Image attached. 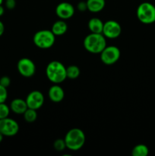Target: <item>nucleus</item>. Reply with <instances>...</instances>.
Segmentation results:
<instances>
[{"label":"nucleus","instance_id":"nucleus-1","mask_svg":"<svg viewBox=\"0 0 155 156\" xmlns=\"http://www.w3.org/2000/svg\"><path fill=\"white\" fill-rule=\"evenodd\" d=\"M84 47L89 53L100 54L106 47V37L103 34L91 33L84 40Z\"/></svg>","mask_w":155,"mask_h":156},{"label":"nucleus","instance_id":"nucleus-2","mask_svg":"<svg viewBox=\"0 0 155 156\" xmlns=\"http://www.w3.org/2000/svg\"><path fill=\"white\" fill-rule=\"evenodd\" d=\"M46 75L53 84H60L67 79L66 67L59 61H51L46 68Z\"/></svg>","mask_w":155,"mask_h":156},{"label":"nucleus","instance_id":"nucleus-3","mask_svg":"<svg viewBox=\"0 0 155 156\" xmlns=\"http://www.w3.org/2000/svg\"><path fill=\"white\" fill-rule=\"evenodd\" d=\"M66 148L71 151H78L85 143L86 136L83 130L79 128H72L65 134L64 138Z\"/></svg>","mask_w":155,"mask_h":156},{"label":"nucleus","instance_id":"nucleus-4","mask_svg":"<svg viewBox=\"0 0 155 156\" xmlns=\"http://www.w3.org/2000/svg\"><path fill=\"white\" fill-rule=\"evenodd\" d=\"M33 41L38 48L46 50L51 48L54 45L56 36L51 30H40L34 34Z\"/></svg>","mask_w":155,"mask_h":156},{"label":"nucleus","instance_id":"nucleus-5","mask_svg":"<svg viewBox=\"0 0 155 156\" xmlns=\"http://www.w3.org/2000/svg\"><path fill=\"white\" fill-rule=\"evenodd\" d=\"M136 15L142 24H153L155 22V6L147 2L141 3L137 9Z\"/></svg>","mask_w":155,"mask_h":156},{"label":"nucleus","instance_id":"nucleus-6","mask_svg":"<svg viewBox=\"0 0 155 156\" xmlns=\"http://www.w3.org/2000/svg\"><path fill=\"white\" fill-rule=\"evenodd\" d=\"M100 54L102 62L105 65L111 66L119 59L121 51L119 47L115 46H106Z\"/></svg>","mask_w":155,"mask_h":156},{"label":"nucleus","instance_id":"nucleus-7","mask_svg":"<svg viewBox=\"0 0 155 156\" xmlns=\"http://www.w3.org/2000/svg\"><path fill=\"white\" fill-rule=\"evenodd\" d=\"M19 131L18 122L9 117L0 120V133L4 136H14Z\"/></svg>","mask_w":155,"mask_h":156},{"label":"nucleus","instance_id":"nucleus-8","mask_svg":"<svg viewBox=\"0 0 155 156\" xmlns=\"http://www.w3.org/2000/svg\"><path fill=\"white\" fill-rule=\"evenodd\" d=\"M17 69L21 76L25 78H30L36 73V66L29 58H21L17 64Z\"/></svg>","mask_w":155,"mask_h":156},{"label":"nucleus","instance_id":"nucleus-9","mask_svg":"<svg viewBox=\"0 0 155 156\" xmlns=\"http://www.w3.org/2000/svg\"><path fill=\"white\" fill-rule=\"evenodd\" d=\"M122 33V27L119 22L114 20H109L103 24V34L106 38L115 39L119 37Z\"/></svg>","mask_w":155,"mask_h":156},{"label":"nucleus","instance_id":"nucleus-10","mask_svg":"<svg viewBox=\"0 0 155 156\" xmlns=\"http://www.w3.org/2000/svg\"><path fill=\"white\" fill-rule=\"evenodd\" d=\"M26 103H27L28 108H31V109H34L37 111L44 104V95L41 91H38V90H34L32 91L27 94V98L25 99Z\"/></svg>","mask_w":155,"mask_h":156},{"label":"nucleus","instance_id":"nucleus-11","mask_svg":"<svg viewBox=\"0 0 155 156\" xmlns=\"http://www.w3.org/2000/svg\"><path fill=\"white\" fill-rule=\"evenodd\" d=\"M56 14L60 19L67 20L71 18L74 14V8L71 3L62 2L57 5L56 8Z\"/></svg>","mask_w":155,"mask_h":156},{"label":"nucleus","instance_id":"nucleus-12","mask_svg":"<svg viewBox=\"0 0 155 156\" xmlns=\"http://www.w3.org/2000/svg\"><path fill=\"white\" fill-rule=\"evenodd\" d=\"M48 96L51 101L59 103L65 98V91L59 84H54L49 89Z\"/></svg>","mask_w":155,"mask_h":156},{"label":"nucleus","instance_id":"nucleus-13","mask_svg":"<svg viewBox=\"0 0 155 156\" xmlns=\"http://www.w3.org/2000/svg\"><path fill=\"white\" fill-rule=\"evenodd\" d=\"M9 107H10L11 111L18 115L24 114L26 110L28 108L26 101L21 98H15L12 100Z\"/></svg>","mask_w":155,"mask_h":156},{"label":"nucleus","instance_id":"nucleus-14","mask_svg":"<svg viewBox=\"0 0 155 156\" xmlns=\"http://www.w3.org/2000/svg\"><path fill=\"white\" fill-rule=\"evenodd\" d=\"M68 30V25L64 20L60 19L55 21L52 26L51 30L55 36H62L66 33Z\"/></svg>","mask_w":155,"mask_h":156},{"label":"nucleus","instance_id":"nucleus-15","mask_svg":"<svg viewBox=\"0 0 155 156\" xmlns=\"http://www.w3.org/2000/svg\"><path fill=\"white\" fill-rule=\"evenodd\" d=\"M88 10L92 13H98L104 9L106 5L105 0H87Z\"/></svg>","mask_w":155,"mask_h":156},{"label":"nucleus","instance_id":"nucleus-16","mask_svg":"<svg viewBox=\"0 0 155 156\" xmlns=\"http://www.w3.org/2000/svg\"><path fill=\"white\" fill-rule=\"evenodd\" d=\"M103 24L104 23L100 18H92L88 21V27L91 33L102 34L103 28Z\"/></svg>","mask_w":155,"mask_h":156},{"label":"nucleus","instance_id":"nucleus-17","mask_svg":"<svg viewBox=\"0 0 155 156\" xmlns=\"http://www.w3.org/2000/svg\"><path fill=\"white\" fill-rule=\"evenodd\" d=\"M149 154V149L146 145L138 144L132 150V156H147Z\"/></svg>","mask_w":155,"mask_h":156},{"label":"nucleus","instance_id":"nucleus-18","mask_svg":"<svg viewBox=\"0 0 155 156\" xmlns=\"http://www.w3.org/2000/svg\"><path fill=\"white\" fill-rule=\"evenodd\" d=\"M80 69L75 65H70L66 67L67 79H76L80 76Z\"/></svg>","mask_w":155,"mask_h":156},{"label":"nucleus","instance_id":"nucleus-19","mask_svg":"<svg viewBox=\"0 0 155 156\" xmlns=\"http://www.w3.org/2000/svg\"><path fill=\"white\" fill-rule=\"evenodd\" d=\"M23 115H24V120L27 123H33L37 119L36 110L31 109V108H27L25 112L23 114Z\"/></svg>","mask_w":155,"mask_h":156},{"label":"nucleus","instance_id":"nucleus-20","mask_svg":"<svg viewBox=\"0 0 155 156\" xmlns=\"http://www.w3.org/2000/svg\"><path fill=\"white\" fill-rule=\"evenodd\" d=\"M53 148L57 152H62L66 149V145L64 139H57L53 143Z\"/></svg>","mask_w":155,"mask_h":156},{"label":"nucleus","instance_id":"nucleus-21","mask_svg":"<svg viewBox=\"0 0 155 156\" xmlns=\"http://www.w3.org/2000/svg\"><path fill=\"white\" fill-rule=\"evenodd\" d=\"M10 107L8 106L5 103H0V120L6 118L10 114Z\"/></svg>","mask_w":155,"mask_h":156},{"label":"nucleus","instance_id":"nucleus-22","mask_svg":"<svg viewBox=\"0 0 155 156\" xmlns=\"http://www.w3.org/2000/svg\"><path fill=\"white\" fill-rule=\"evenodd\" d=\"M8 98L7 88L0 85V103H4Z\"/></svg>","mask_w":155,"mask_h":156},{"label":"nucleus","instance_id":"nucleus-23","mask_svg":"<svg viewBox=\"0 0 155 156\" xmlns=\"http://www.w3.org/2000/svg\"><path fill=\"white\" fill-rule=\"evenodd\" d=\"M0 85L7 88L11 85V79L7 76H2V78H0Z\"/></svg>","mask_w":155,"mask_h":156},{"label":"nucleus","instance_id":"nucleus-24","mask_svg":"<svg viewBox=\"0 0 155 156\" xmlns=\"http://www.w3.org/2000/svg\"><path fill=\"white\" fill-rule=\"evenodd\" d=\"M77 8L78 9L79 12H85L86 10H88V5H87V2L81 1L78 3Z\"/></svg>","mask_w":155,"mask_h":156},{"label":"nucleus","instance_id":"nucleus-25","mask_svg":"<svg viewBox=\"0 0 155 156\" xmlns=\"http://www.w3.org/2000/svg\"><path fill=\"white\" fill-rule=\"evenodd\" d=\"M16 6L15 0H5V7L9 10H12Z\"/></svg>","mask_w":155,"mask_h":156},{"label":"nucleus","instance_id":"nucleus-26","mask_svg":"<svg viewBox=\"0 0 155 156\" xmlns=\"http://www.w3.org/2000/svg\"><path fill=\"white\" fill-rule=\"evenodd\" d=\"M5 32V25L2 21H0V37L2 36Z\"/></svg>","mask_w":155,"mask_h":156},{"label":"nucleus","instance_id":"nucleus-27","mask_svg":"<svg viewBox=\"0 0 155 156\" xmlns=\"http://www.w3.org/2000/svg\"><path fill=\"white\" fill-rule=\"evenodd\" d=\"M5 13V9L2 5H0V17L2 16Z\"/></svg>","mask_w":155,"mask_h":156},{"label":"nucleus","instance_id":"nucleus-28","mask_svg":"<svg viewBox=\"0 0 155 156\" xmlns=\"http://www.w3.org/2000/svg\"><path fill=\"white\" fill-rule=\"evenodd\" d=\"M3 138H4V136H3L2 134L1 133H0V143H1L2 142Z\"/></svg>","mask_w":155,"mask_h":156},{"label":"nucleus","instance_id":"nucleus-29","mask_svg":"<svg viewBox=\"0 0 155 156\" xmlns=\"http://www.w3.org/2000/svg\"><path fill=\"white\" fill-rule=\"evenodd\" d=\"M3 1H4V0H0V5H2V4Z\"/></svg>","mask_w":155,"mask_h":156}]
</instances>
